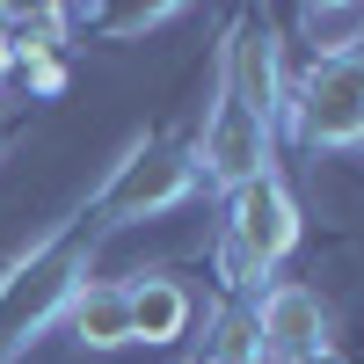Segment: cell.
<instances>
[{"label":"cell","mask_w":364,"mask_h":364,"mask_svg":"<svg viewBox=\"0 0 364 364\" xmlns=\"http://www.w3.org/2000/svg\"><path fill=\"white\" fill-rule=\"evenodd\" d=\"M95 240H102V226L80 211L73 226H58L51 240H37V248L0 277V364L15 350H29L44 328L66 321V306L80 299L87 269H95Z\"/></svg>","instance_id":"obj_1"},{"label":"cell","mask_w":364,"mask_h":364,"mask_svg":"<svg viewBox=\"0 0 364 364\" xmlns=\"http://www.w3.org/2000/svg\"><path fill=\"white\" fill-rule=\"evenodd\" d=\"M299 248V197L284 190V175H255L226 190V219H219V277L226 291H255L269 269Z\"/></svg>","instance_id":"obj_2"},{"label":"cell","mask_w":364,"mask_h":364,"mask_svg":"<svg viewBox=\"0 0 364 364\" xmlns=\"http://www.w3.org/2000/svg\"><path fill=\"white\" fill-rule=\"evenodd\" d=\"M190 190H197L190 146H154V139H139L132 154L117 161V175L102 182V197L87 204V219H95L102 233H109V226H139V219H161V211L190 204Z\"/></svg>","instance_id":"obj_3"},{"label":"cell","mask_w":364,"mask_h":364,"mask_svg":"<svg viewBox=\"0 0 364 364\" xmlns=\"http://www.w3.org/2000/svg\"><path fill=\"white\" fill-rule=\"evenodd\" d=\"M190 161H197V182H219V190H240V182H255V175H277V124L255 117L233 87H219L211 109H204V132L190 146Z\"/></svg>","instance_id":"obj_4"},{"label":"cell","mask_w":364,"mask_h":364,"mask_svg":"<svg viewBox=\"0 0 364 364\" xmlns=\"http://www.w3.org/2000/svg\"><path fill=\"white\" fill-rule=\"evenodd\" d=\"M291 117H299V139L306 146H328V154L364 146V51L314 66L291 87Z\"/></svg>","instance_id":"obj_5"},{"label":"cell","mask_w":364,"mask_h":364,"mask_svg":"<svg viewBox=\"0 0 364 364\" xmlns=\"http://www.w3.org/2000/svg\"><path fill=\"white\" fill-rule=\"evenodd\" d=\"M219 87H233L255 117H291V73H284V44L269 15H240L233 22V44L219 51Z\"/></svg>","instance_id":"obj_6"},{"label":"cell","mask_w":364,"mask_h":364,"mask_svg":"<svg viewBox=\"0 0 364 364\" xmlns=\"http://www.w3.org/2000/svg\"><path fill=\"white\" fill-rule=\"evenodd\" d=\"M248 306H255L262 364H299V357L328 350V306H321V291H306V284L277 277V284H262Z\"/></svg>","instance_id":"obj_7"},{"label":"cell","mask_w":364,"mask_h":364,"mask_svg":"<svg viewBox=\"0 0 364 364\" xmlns=\"http://www.w3.org/2000/svg\"><path fill=\"white\" fill-rule=\"evenodd\" d=\"M66 328H73V343H80V350H124V343H132V291H124V284H102V277H87L80 299L66 306Z\"/></svg>","instance_id":"obj_8"},{"label":"cell","mask_w":364,"mask_h":364,"mask_svg":"<svg viewBox=\"0 0 364 364\" xmlns=\"http://www.w3.org/2000/svg\"><path fill=\"white\" fill-rule=\"evenodd\" d=\"M132 291V343H182V336H190V291H182L175 277H161V269H154V277H139V284H124Z\"/></svg>","instance_id":"obj_9"},{"label":"cell","mask_w":364,"mask_h":364,"mask_svg":"<svg viewBox=\"0 0 364 364\" xmlns=\"http://www.w3.org/2000/svg\"><path fill=\"white\" fill-rule=\"evenodd\" d=\"M299 44L314 66L364 51V8H299Z\"/></svg>","instance_id":"obj_10"},{"label":"cell","mask_w":364,"mask_h":364,"mask_svg":"<svg viewBox=\"0 0 364 364\" xmlns=\"http://www.w3.org/2000/svg\"><path fill=\"white\" fill-rule=\"evenodd\" d=\"M197 364H262V336H255V306H248V299H226V306H219Z\"/></svg>","instance_id":"obj_11"},{"label":"cell","mask_w":364,"mask_h":364,"mask_svg":"<svg viewBox=\"0 0 364 364\" xmlns=\"http://www.w3.org/2000/svg\"><path fill=\"white\" fill-rule=\"evenodd\" d=\"M175 8H117V15H102V29H117V37H139V29H161Z\"/></svg>","instance_id":"obj_12"},{"label":"cell","mask_w":364,"mask_h":364,"mask_svg":"<svg viewBox=\"0 0 364 364\" xmlns=\"http://www.w3.org/2000/svg\"><path fill=\"white\" fill-rule=\"evenodd\" d=\"M22 80L37 87V95H58V87H66V58H37V66H22Z\"/></svg>","instance_id":"obj_13"},{"label":"cell","mask_w":364,"mask_h":364,"mask_svg":"<svg viewBox=\"0 0 364 364\" xmlns=\"http://www.w3.org/2000/svg\"><path fill=\"white\" fill-rule=\"evenodd\" d=\"M299 364H350V357H343L336 343H328V350H314V357H299Z\"/></svg>","instance_id":"obj_14"},{"label":"cell","mask_w":364,"mask_h":364,"mask_svg":"<svg viewBox=\"0 0 364 364\" xmlns=\"http://www.w3.org/2000/svg\"><path fill=\"white\" fill-rule=\"evenodd\" d=\"M190 364H197V357H190Z\"/></svg>","instance_id":"obj_15"}]
</instances>
